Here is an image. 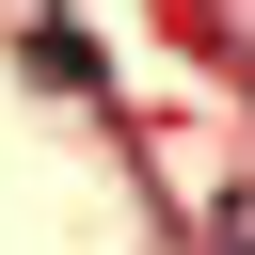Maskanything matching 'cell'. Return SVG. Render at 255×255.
<instances>
[{
  "label": "cell",
  "mask_w": 255,
  "mask_h": 255,
  "mask_svg": "<svg viewBox=\"0 0 255 255\" xmlns=\"http://www.w3.org/2000/svg\"><path fill=\"white\" fill-rule=\"evenodd\" d=\"M223 255H255V191H239V207H223Z\"/></svg>",
  "instance_id": "6da1fadb"
}]
</instances>
